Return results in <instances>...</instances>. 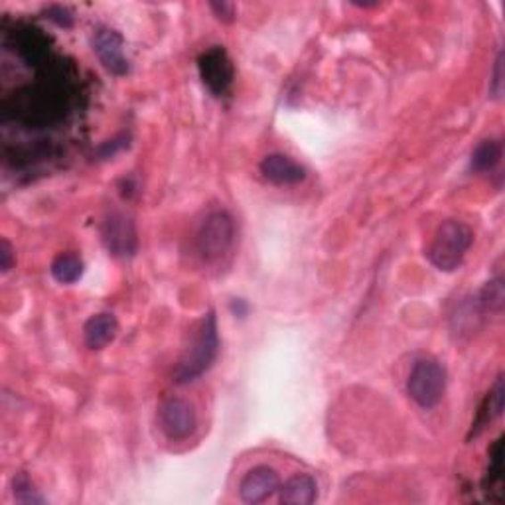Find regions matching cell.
<instances>
[{"instance_id": "4fadbf2b", "label": "cell", "mask_w": 505, "mask_h": 505, "mask_svg": "<svg viewBox=\"0 0 505 505\" xmlns=\"http://www.w3.org/2000/svg\"><path fill=\"white\" fill-rule=\"evenodd\" d=\"M501 154H503V146L500 140L495 138H488L482 140V143L476 146V151L472 153V161L470 166L474 172H492L495 166L501 162Z\"/></svg>"}, {"instance_id": "7402d4cb", "label": "cell", "mask_w": 505, "mask_h": 505, "mask_svg": "<svg viewBox=\"0 0 505 505\" xmlns=\"http://www.w3.org/2000/svg\"><path fill=\"white\" fill-rule=\"evenodd\" d=\"M231 310L236 312L237 316H241V318H243V316L247 314V304L243 302V301H233V302H231Z\"/></svg>"}, {"instance_id": "2e32d148", "label": "cell", "mask_w": 505, "mask_h": 505, "mask_svg": "<svg viewBox=\"0 0 505 505\" xmlns=\"http://www.w3.org/2000/svg\"><path fill=\"white\" fill-rule=\"evenodd\" d=\"M14 498L18 503L24 505H36V503H46L44 495L34 488V484L30 482L26 474H18L14 478Z\"/></svg>"}, {"instance_id": "6da1fadb", "label": "cell", "mask_w": 505, "mask_h": 505, "mask_svg": "<svg viewBox=\"0 0 505 505\" xmlns=\"http://www.w3.org/2000/svg\"><path fill=\"white\" fill-rule=\"evenodd\" d=\"M219 352V334H218V320L215 314L208 312L200 322V328L195 332L190 348L184 352V355L178 361L174 369V381L180 383H190L194 379L202 377L208 371Z\"/></svg>"}, {"instance_id": "8992f818", "label": "cell", "mask_w": 505, "mask_h": 505, "mask_svg": "<svg viewBox=\"0 0 505 505\" xmlns=\"http://www.w3.org/2000/svg\"><path fill=\"white\" fill-rule=\"evenodd\" d=\"M158 425L170 441H186L195 430V410L184 399H166L158 409Z\"/></svg>"}, {"instance_id": "ffe728a7", "label": "cell", "mask_w": 505, "mask_h": 505, "mask_svg": "<svg viewBox=\"0 0 505 505\" xmlns=\"http://www.w3.org/2000/svg\"><path fill=\"white\" fill-rule=\"evenodd\" d=\"M12 263H14V255L11 243L3 239L0 241V269H3V273H8V270L12 269Z\"/></svg>"}, {"instance_id": "3957f363", "label": "cell", "mask_w": 505, "mask_h": 505, "mask_svg": "<svg viewBox=\"0 0 505 505\" xmlns=\"http://www.w3.org/2000/svg\"><path fill=\"white\" fill-rule=\"evenodd\" d=\"M236 241V223L228 211H213L203 219L195 237V249L203 263H218Z\"/></svg>"}, {"instance_id": "ac0fdd59", "label": "cell", "mask_w": 505, "mask_h": 505, "mask_svg": "<svg viewBox=\"0 0 505 505\" xmlns=\"http://www.w3.org/2000/svg\"><path fill=\"white\" fill-rule=\"evenodd\" d=\"M490 93H492L493 99H501V93H503V54H500L498 60H495L493 79L490 83Z\"/></svg>"}, {"instance_id": "ba28073f", "label": "cell", "mask_w": 505, "mask_h": 505, "mask_svg": "<svg viewBox=\"0 0 505 505\" xmlns=\"http://www.w3.org/2000/svg\"><path fill=\"white\" fill-rule=\"evenodd\" d=\"M103 243L115 257H130L137 251V231L133 221L123 213H111L103 221Z\"/></svg>"}, {"instance_id": "d6986e66", "label": "cell", "mask_w": 505, "mask_h": 505, "mask_svg": "<svg viewBox=\"0 0 505 505\" xmlns=\"http://www.w3.org/2000/svg\"><path fill=\"white\" fill-rule=\"evenodd\" d=\"M111 145H103L99 148V156L101 158H109V156H113L117 154L119 151H123V148L128 145V137H119V138H113V140H109Z\"/></svg>"}, {"instance_id": "9c48e42d", "label": "cell", "mask_w": 505, "mask_h": 505, "mask_svg": "<svg viewBox=\"0 0 505 505\" xmlns=\"http://www.w3.org/2000/svg\"><path fill=\"white\" fill-rule=\"evenodd\" d=\"M280 488V478L277 470L269 466H257L245 474L241 480L239 495L245 503H261L269 500Z\"/></svg>"}, {"instance_id": "e0dca14e", "label": "cell", "mask_w": 505, "mask_h": 505, "mask_svg": "<svg viewBox=\"0 0 505 505\" xmlns=\"http://www.w3.org/2000/svg\"><path fill=\"white\" fill-rule=\"evenodd\" d=\"M503 397H505V383H503V376H500L498 381H495L493 389L490 391L488 410H485V420H493V418H498L501 415Z\"/></svg>"}, {"instance_id": "5b68a950", "label": "cell", "mask_w": 505, "mask_h": 505, "mask_svg": "<svg viewBox=\"0 0 505 505\" xmlns=\"http://www.w3.org/2000/svg\"><path fill=\"white\" fill-rule=\"evenodd\" d=\"M200 76L203 86L208 87L215 97L228 95L236 71H233V63L229 60L228 52L221 46H213L208 52H203L198 60Z\"/></svg>"}, {"instance_id": "8fae6325", "label": "cell", "mask_w": 505, "mask_h": 505, "mask_svg": "<svg viewBox=\"0 0 505 505\" xmlns=\"http://www.w3.org/2000/svg\"><path fill=\"white\" fill-rule=\"evenodd\" d=\"M119 332L117 318L113 314H95L83 326V340L89 350H103L115 340Z\"/></svg>"}, {"instance_id": "7c38bea8", "label": "cell", "mask_w": 505, "mask_h": 505, "mask_svg": "<svg viewBox=\"0 0 505 505\" xmlns=\"http://www.w3.org/2000/svg\"><path fill=\"white\" fill-rule=\"evenodd\" d=\"M318 498V484L308 474H296L280 488V503L312 505Z\"/></svg>"}, {"instance_id": "277c9868", "label": "cell", "mask_w": 505, "mask_h": 505, "mask_svg": "<svg viewBox=\"0 0 505 505\" xmlns=\"http://www.w3.org/2000/svg\"><path fill=\"white\" fill-rule=\"evenodd\" d=\"M446 369L435 360H418L407 381L410 399L418 407L433 409L441 403L446 393Z\"/></svg>"}, {"instance_id": "44dd1931", "label": "cell", "mask_w": 505, "mask_h": 505, "mask_svg": "<svg viewBox=\"0 0 505 505\" xmlns=\"http://www.w3.org/2000/svg\"><path fill=\"white\" fill-rule=\"evenodd\" d=\"M211 11L215 12V16L219 18L223 22H231L236 18V6L231 3H211Z\"/></svg>"}, {"instance_id": "30bf717a", "label": "cell", "mask_w": 505, "mask_h": 505, "mask_svg": "<svg viewBox=\"0 0 505 505\" xmlns=\"http://www.w3.org/2000/svg\"><path fill=\"white\" fill-rule=\"evenodd\" d=\"M261 174L275 186H294L306 178V170L286 154H269L261 161Z\"/></svg>"}, {"instance_id": "5bb4252c", "label": "cell", "mask_w": 505, "mask_h": 505, "mask_svg": "<svg viewBox=\"0 0 505 505\" xmlns=\"http://www.w3.org/2000/svg\"><path fill=\"white\" fill-rule=\"evenodd\" d=\"M83 275V261L76 252H62L54 259L52 277L62 285H73Z\"/></svg>"}, {"instance_id": "9a60e30c", "label": "cell", "mask_w": 505, "mask_h": 505, "mask_svg": "<svg viewBox=\"0 0 505 505\" xmlns=\"http://www.w3.org/2000/svg\"><path fill=\"white\" fill-rule=\"evenodd\" d=\"M503 302H505L503 280L501 278H493V280H490V283L482 288V293L478 296L480 310L482 312H490V314H498V312L503 310Z\"/></svg>"}, {"instance_id": "52a82bcc", "label": "cell", "mask_w": 505, "mask_h": 505, "mask_svg": "<svg viewBox=\"0 0 505 505\" xmlns=\"http://www.w3.org/2000/svg\"><path fill=\"white\" fill-rule=\"evenodd\" d=\"M93 52L97 54L99 62L103 63L109 73L113 76H125L128 73V60L125 58V42L123 36H120L113 28L99 26L95 32H93Z\"/></svg>"}, {"instance_id": "7a4b0ae2", "label": "cell", "mask_w": 505, "mask_h": 505, "mask_svg": "<svg viewBox=\"0 0 505 505\" xmlns=\"http://www.w3.org/2000/svg\"><path fill=\"white\" fill-rule=\"evenodd\" d=\"M474 243V231L464 221L448 219L436 229L433 243L428 245L426 257L438 270L452 273L464 263L468 249Z\"/></svg>"}]
</instances>
